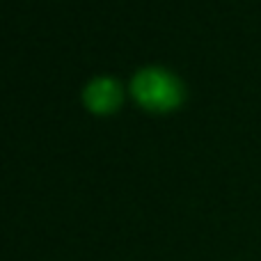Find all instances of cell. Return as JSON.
<instances>
[{
  "instance_id": "6da1fadb",
  "label": "cell",
  "mask_w": 261,
  "mask_h": 261,
  "mask_svg": "<svg viewBox=\"0 0 261 261\" xmlns=\"http://www.w3.org/2000/svg\"><path fill=\"white\" fill-rule=\"evenodd\" d=\"M130 92L140 103L149 108H172L181 99V83L170 71L147 67L133 73Z\"/></svg>"
},
{
  "instance_id": "7a4b0ae2",
  "label": "cell",
  "mask_w": 261,
  "mask_h": 261,
  "mask_svg": "<svg viewBox=\"0 0 261 261\" xmlns=\"http://www.w3.org/2000/svg\"><path fill=\"white\" fill-rule=\"evenodd\" d=\"M119 96H122V87L115 78L110 76H96L83 90V99L92 110H108L117 106Z\"/></svg>"
}]
</instances>
